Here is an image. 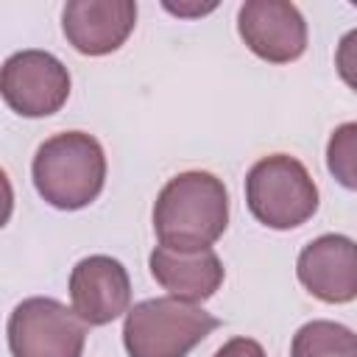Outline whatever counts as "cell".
<instances>
[{
	"label": "cell",
	"mask_w": 357,
	"mask_h": 357,
	"mask_svg": "<svg viewBox=\"0 0 357 357\" xmlns=\"http://www.w3.org/2000/svg\"><path fill=\"white\" fill-rule=\"evenodd\" d=\"M229 226V192L206 170L173 176L156 195L153 231L159 245L178 251L212 248Z\"/></svg>",
	"instance_id": "6da1fadb"
},
{
	"label": "cell",
	"mask_w": 357,
	"mask_h": 357,
	"mask_svg": "<svg viewBox=\"0 0 357 357\" xmlns=\"http://www.w3.org/2000/svg\"><path fill=\"white\" fill-rule=\"evenodd\" d=\"M36 192L56 209L89 206L106 181V153L86 131H64L45 139L31 165Z\"/></svg>",
	"instance_id": "7a4b0ae2"
},
{
	"label": "cell",
	"mask_w": 357,
	"mask_h": 357,
	"mask_svg": "<svg viewBox=\"0 0 357 357\" xmlns=\"http://www.w3.org/2000/svg\"><path fill=\"white\" fill-rule=\"evenodd\" d=\"M220 321L198 304L156 296L134 304L123 321L128 357H187Z\"/></svg>",
	"instance_id": "3957f363"
},
{
	"label": "cell",
	"mask_w": 357,
	"mask_h": 357,
	"mask_svg": "<svg viewBox=\"0 0 357 357\" xmlns=\"http://www.w3.org/2000/svg\"><path fill=\"white\" fill-rule=\"evenodd\" d=\"M245 204L262 226L287 231L315 215L318 187L296 156L271 153L248 170Z\"/></svg>",
	"instance_id": "277c9868"
},
{
	"label": "cell",
	"mask_w": 357,
	"mask_h": 357,
	"mask_svg": "<svg viewBox=\"0 0 357 357\" xmlns=\"http://www.w3.org/2000/svg\"><path fill=\"white\" fill-rule=\"evenodd\" d=\"M6 335L11 357H81L86 324L73 307L47 296H33L14 307Z\"/></svg>",
	"instance_id": "5b68a950"
},
{
	"label": "cell",
	"mask_w": 357,
	"mask_h": 357,
	"mask_svg": "<svg viewBox=\"0 0 357 357\" xmlns=\"http://www.w3.org/2000/svg\"><path fill=\"white\" fill-rule=\"evenodd\" d=\"M0 92L20 117H47L67 103L70 73L47 50H20L3 61Z\"/></svg>",
	"instance_id": "8992f818"
},
{
	"label": "cell",
	"mask_w": 357,
	"mask_h": 357,
	"mask_svg": "<svg viewBox=\"0 0 357 357\" xmlns=\"http://www.w3.org/2000/svg\"><path fill=\"white\" fill-rule=\"evenodd\" d=\"M237 31L248 50L271 64H290L307 50V22L287 0H245Z\"/></svg>",
	"instance_id": "52a82bcc"
},
{
	"label": "cell",
	"mask_w": 357,
	"mask_h": 357,
	"mask_svg": "<svg viewBox=\"0 0 357 357\" xmlns=\"http://www.w3.org/2000/svg\"><path fill=\"white\" fill-rule=\"evenodd\" d=\"M70 301L75 315L89 326H106L131 304V279L120 259L92 254L75 262L70 273Z\"/></svg>",
	"instance_id": "ba28073f"
},
{
	"label": "cell",
	"mask_w": 357,
	"mask_h": 357,
	"mask_svg": "<svg viewBox=\"0 0 357 357\" xmlns=\"http://www.w3.org/2000/svg\"><path fill=\"white\" fill-rule=\"evenodd\" d=\"M296 276L310 296L326 304L357 298V243L346 234H321L296 259Z\"/></svg>",
	"instance_id": "9c48e42d"
},
{
	"label": "cell",
	"mask_w": 357,
	"mask_h": 357,
	"mask_svg": "<svg viewBox=\"0 0 357 357\" xmlns=\"http://www.w3.org/2000/svg\"><path fill=\"white\" fill-rule=\"evenodd\" d=\"M137 25L134 0H70L61 11L67 42L84 56L114 53Z\"/></svg>",
	"instance_id": "30bf717a"
},
{
	"label": "cell",
	"mask_w": 357,
	"mask_h": 357,
	"mask_svg": "<svg viewBox=\"0 0 357 357\" xmlns=\"http://www.w3.org/2000/svg\"><path fill=\"white\" fill-rule=\"evenodd\" d=\"M151 276L173 296L190 304L206 301L223 284V262L212 248L178 251L167 245H156L148 257Z\"/></svg>",
	"instance_id": "8fae6325"
},
{
	"label": "cell",
	"mask_w": 357,
	"mask_h": 357,
	"mask_svg": "<svg viewBox=\"0 0 357 357\" xmlns=\"http://www.w3.org/2000/svg\"><path fill=\"white\" fill-rule=\"evenodd\" d=\"M290 357H357V332L337 321H310L293 335Z\"/></svg>",
	"instance_id": "7c38bea8"
},
{
	"label": "cell",
	"mask_w": 357,
	"mask_h": 357,
	"mask_svg": "<svg viewBox=\"0 0 357 357\" xmlns=\"http://www.w3.org/2000/svg\"><path fill=\"white\" fill-rule=\"evenodd\" d=\"M326 167L337 184H343L346 190H357V120L343 123L329 134Z\"/></svg>",
	"instance_id": "4fadbf2b"
},
{
	"label": "cell",
	"mask_w": 357,
	"mask_h": 357,
	"mask_svg": "<svg viewBox=\"0 0 357 357\" xmlns=\"http://www.w3.org/2000/svg\"><path fill=\"white\" fill-rule=\"evenodd\" d=\"M335 67H337V75L343 78V84L357 92V28L346 31L340 36L337 50H335Z\"/></svg>",
	"instance_id": "5bb4252c"
},
{
	"label": "cell",
	"mask_w": 357,
	"mask_h": 357,
	"mask_svg": "<svg viewBox=\"0 0 357 357\" xmlns=\"http://www.w3.org/2000/svg\"><path fill=\"white\" fill-rule=\"evenodd\" d=\"M212 357H265V349L254 337H231Z\"/></svg>",
	"instance_id": "9a60e30c"
},
{
	"label": "cell",
	"mask_w": 357,
	"mask_h": 357,
	"mask_svg": "<svg viewBox=\"0 0 357 357\" xmlns=\"http://www.w3.org/2000/svg\"><path fill=\"white\" fill-rule=\"evenodd\" d=\"M165 8L173 11V14H178V17H201V14L212 11L215 3H206V6H173V3H165Z\"/></svg>",
	"instance_id": "2e32d148"
}]
</instances>
